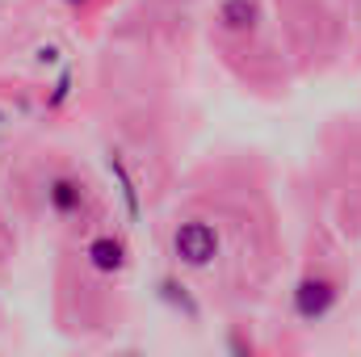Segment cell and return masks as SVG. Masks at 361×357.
<instances>
[{"label": "cell", "instance_id": "1", "mask_svg": "<svg viewBox=\"0 0 361 357\" xmlns=\"http://www.w3.org/2000/svg\"><path fill=\"white\" fill-rule=\"evenodd\" d=\"M173 248H177V257L185 265H210L214 253H219V236H214L210 223L189 219V223H180L177 231H173Z\"/></svg>", "mask_w": 361, "mask_h": 357}, {"label": "cell", "instance_id": "2", "mask_svg": "<svg viewBox=\"0 0 361 357\" xmlns=\"http://www.w3.org/2000/svg\"><path fill=\"white\" fill-rule=\"evenodd\" d=\"M332 298H336V286H332L328 277H307V282H298V290H294V311H298L302 320H319V315H328Z\"/></svg>", "mask_w": 361, "mask_h": 357}, {"label": "cell", "instance_id": "3", "mask_svg": "<svg viewBox=\"0 0 361 357\" xmlns=\"http://www.w3.org/2000/svg\"><path fill=\"white\" fill-rule=\"evenodd\" d=\"M89 261H92V269H101V273H118V269L126 265V248H122V240H114V236H97L89 244Z\"/></svg>", "mask_w": 361, "mask_h": 357}, {"label": "cell", "instance_id": "4", "mask_svg": "<svg viewBox=\"0 0 361 357\" xmlns=\"http://www.w3.org/2000/svg\"><path fill=\"white\" fill-rule=\"evenodd\" d=\"M47 198H51V206L59 210V214H76L80 210V185L76 181H68V177H59V181H51V189H47Z\"/></svg>", "mask_w": 361, "mask_h": 357}, {"label": "cell", "instance_id": "5", "mask_svg": "<svg viewBox=\"0 0 361 357\" xmlns=\"http://www.w3.org/2000/svg\"><path fill=\"white\" fill-rule=\"evenodd\" d=\"M219 17H223V25H227V30H252L257 8H252V0H227Z\"/></svg>", "mask_w": 361, "mask_h": 357}, {"label": "cell", "instance_id": "6", "mask_svg": "<svg viewBox=\"0 0 361 357\" xmlns=\"http://www.w3.org/2000/svg\"><path fill=\"white\" fill-rule=\"evenodd\" d=\"M109 173L118 177V185H122V198H126V206H130V214H139V198H135V181H130V173H126V164L118 160V156H109Z\"/></svg>", "mask_w": 361, "mask_h": 357}, {"label": "cell", "instance_id": "7", "mask_svg": "<svg viewBox=\"0 0 361 357\" xmlns=\"http://www.w3.org/2000/svg\"><path fill=\"white\" fill-rule=\"evenodd\" d=\"M0 122H4V114H0Z\"/></svg>", "mask_w": 361, "mask_h": 357}]
</instances>
